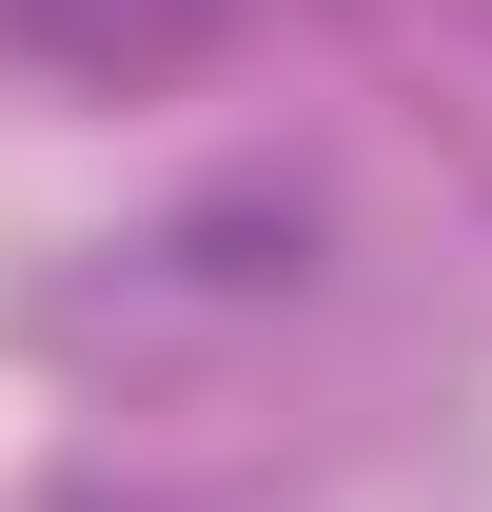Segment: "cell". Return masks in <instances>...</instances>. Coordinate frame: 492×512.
I'll return each instance as SVG.
<instances>
[{
  "instance_id": "1",
  "label": "cell",
  "mask_w": 492,
  "mask_h": 512,
  "mask_svg": "<svg viewBox=\"0 0 492 512\" xmlns=\"http://www.w3.org/2000/svg\"><path fill=\"white\" fill-rule=\"evenodd\" d=\"M40 60H79V79H158V60H197L217 20H256V0H0Z\"/></svg>"
}]
</instances>
